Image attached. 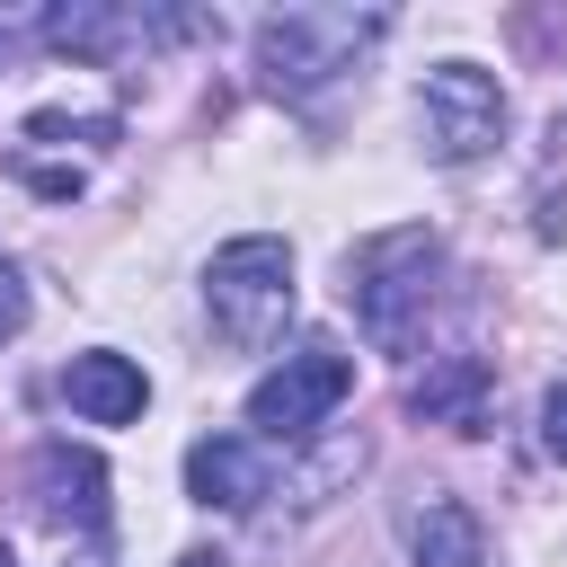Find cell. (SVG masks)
<instances>
[{
    "label": "cell",
    "mask_w": 567,
    "mask_h": 567,
    "mask_svg": "<svg viewBox=\"0 0 567 567\" xmlns=\"http://www.w3.org/2000/svg\"><path fill=\"white\" fill-rule=\"evenodd\" d=\"M434 230H381L346 257V301H354V328L381 346V354H416L425 337V301H434Z\"/></svg>",
    "instance_id": "cell-1"
},
{
    "label": "cell",
    "mask_w": 567,
    "mask_h": 567,
    "mask_svg": "<svg viewBox=\"0 0 567 567\" xmlns=\"http://www.w3.org/2000/svg\"><path fill=\"white\" fill-rule=\"evenodd\" d=\"M204 310H213V337H221V346L257 354V346L292 319V248L266 239V230L213 248V266H204Z\"/></svg>",
    "instance_id": "cell-2"
},
{
    "label": "cell",
    "mask_w": 567,
    "mask_h": 567,
    "mask_svg": "<svg viewBox=\"0 0 567 567\" xmlns=\"http://www.w3.org/2000/svg\"><path fill=\"white\" fill-rule=\"evenodd\" d=\"M372 35H381L372 9H275V18L257 27V71H266V89L310 97V89H328L337 71H354V53H363Z\"/></svg>",
    "instance_id": "cell-3"
},
{
    "label": "cell",
    "mask_w": 567,
    "mask_h": 567,
    "mask_svg": "<svg viewBox=\"0 0 567 567\" xmlns=\"http://www.w3.org/2000/svg\"><path fill=\"white\" fill-rule=\"evenodd\" d=\"M346 390H354V354H337L328 337H310V346H292V354L248 390V425H257L266 443H301V434H319V425L346 408Z\"/></svg>",
    "instance_id": "cell-4"
},
{
    "label": "cell",
    "mask_w": 567,
    "mask_h": 567,
    "mask_svg": "<svg viewBox=\"0 0 567 567\" xmlns=\"http://www.w3.org/2000/svg\"><path fill=\"white\" fill-rule=\"evenodd\" d=\"M416 124H425V151L434 159H487L505 142V89L478 71V62H434L425 89H416Z\"/></svg>",
    "instance_id": "cell-5"
},
{
    "label": "cell",
    "mask_w": 567,
    "mask_h": 567,
    "mask_svg": "<svg viewBox=\"0 0 567 567\" xmlns=\"http://www.w3.org/2000/svg\"><path fill=\"white\" fill-rule=\"evenodd\" d=\"M266 487H275L266 443H248V434H204V443H186V496H195V505L248 514Z\"/></svg>",
    "instance_id": "cell-6"
},
{
    "label": "cell",
    "mask_w": 567,
    "mask_h": 567,
    "mask_svg": "<svg viewBox=\"0 0 567 567\" xmlns=\"http://www.w3.org/2000/svg\"><path fill=\"white\" fill-rule=\"evenodd\" d=\"M487 390H496V372H487V354H443V363H425V372L408 381V408H416L425 425H452V434H478V425H487Z\"/></svg>",
    "instance_id": "cell-7"
},
{
    "label": "cell",
    "mask_w": 567,
    "mask_h": 567,
    "mask_svg": "<svg viewBox=\"0 0 567 567\" xmlns=\"http://www.w3.org/2000/svg\"><path fill=\"white\" fill-rule=\"evenodd\" d=\"M35 487H44L35 505H44L62 532H71V523H80V532H106V470H97V452L44 443V452H35Z\"/></svg>",
    "instance_id": "cell-8"
},
{
    "label": "cell",
    "mask_w": 567,
    "mask_h": 567,
    "mask_svg": "<svg viewBox=\"0 0 567 567\" xmlns=\"http://www.w3.org/2000/svg\"><path fill=\"white\" fill-rule=\"evenodd\" d=\"M62 399H71L89 425H133V416L151 408V381H142V363H124V354H71Z\"/></svg>",
    "instance_id": "cell-9"
},
{
    "label": "cell",
    "mask_w": 567,
    "mask_h": 567,
    "mask_svg": "<svg viewBox=\"0 0 567 567\" xmlns=\"http://www.w3.org/2000/svg\"><path fill=\"white\" fill-rule=\"evenodd\" d=\"M408 540H416V567H487V532H478V514H470L461 496L425 505Z\"/></svg>",
    "instance_id": "cell-10"
},
{
    "label": "cell",
    "mask_w": 567,
    "mask_h": 567,
    "mask_svg": "<svg viewBox=\"0 0 567 567\" xmlns=\"http://www.w3.org/2000/svg\"><path fill=\"white\" fill-rule=\"evenodd\" d=\"M27 142H115V115H62V106H44V115H27Z\"/></svg>",
    "instance_id": "cell-11"
},
{
    "label": "cell",
    "mask_w": 567,
    "mask_h": 567,
    "mask_svg": "<svg viewBox=\"0 0 567 567\" xmlns=\"http://www.w3.org/2000/svg\"><path fill=\"white\" fill-rule=\"evenodd\" d=\"M18 328H27V284H18V266L0 257V346H9Z\"/></svg>",
    "instance_id": "cell-12"
},
{
    "label": "cell",
    "mask_w": 567,
    "mask_h": 567,
    "mask_svg": "<svg viewBox=\"0 0 567 567\" xmlns=\"http://www.w3.org/2000/svg\"><path fill=\"white\" fill-rule=\"evenodd\" d=\"M540 443H549V461H567V381L540 399Z\"/></svg>",
    "instance_id": "cell-13"
},
{
    "label": "cell",
    "mask_w": 567,
    "mask_h": 567,
    "mask_svg": "<svg viewBox=\"0 0 567 567\" xmlns=\"http://www.w3.org/2000/svg\"><path fill=\"white\" fill-rule=\"evenodd\" d=\"M177 567H221V558H213V549H186V558H177Z\"/></svg>",
    "instance_id": "cell-14"
},
{
    "label": "cell",
    "mask_w": 567,
    "mask_h": 567,
    "mask_svg": "<svg viewBox=\"0 0 567 567\" xmlns=\"http://www.w3.org/2000/svg\"><path fill=\"white\" fill-rule=\"evenodd\" d=\"M0 567H18V558H9V549H0Z\"/></svg>",
    "instance_id": "cell-15"
}]
</instances>
